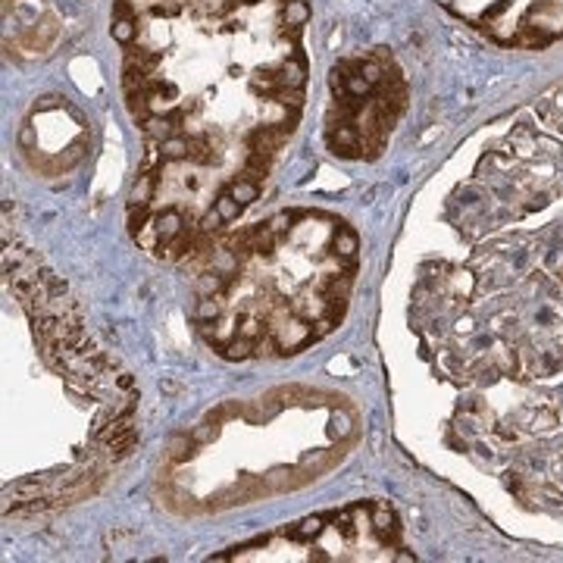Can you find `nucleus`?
<instances>
[{
  "label": "nucleus",
  "mask_w": 563,
  "mask_h": 563,
  "mask_svg": "<svg viewBox=\"0 0 563 563\" xmlns=\"http://www.w3.org/2000/svg\"><path fill=\"white\" fill-rule=\"evenodd\" d=\"M325 141L339 157H376L407 110V81L391 54L335 63Z\"/></svg>",
  "instance_id": "nucleus-3"
},
{
  "label": "nucleus",
  "mask_w": 563,
  "mask_h": 563,
  "mask_svg": "<svg viewBox=\"0 0 563 563\" xmlns=\"http://www.w3.org/2000/svg\"><path fill=\"white\" fill-rule=\"evenodd\" d=\"M307 0H113L122 95L144 139L141 251L198 254L261 198L307 101Z\"/></svg>",
  "instance_id": "nucleus-1"
},
{
  "label": "nucleus",
  "mask_w": 563,
  "mask_h": 563,
  "mask_svg": "<svg viewBox=\"0 0 563 563\" xmlns=\"http://www.w3.org/2000/svg\"><path fill=\"white\" fill-rule=\"evenodd\" d=\"M361 239L325 213H279L198 251L195 325L220 357H285L322 342L351 301Z\"/></svg>",
  "instance_id": "nucleus-2"
},
{
  "label": "nucleus",
  "mask_w": 563,
  "mask_h": 563,
  "mask_svg": "<svg viewBox=\"0 0 563 563\" xmlns=\"http://www.w3.org/2000/svg\"><path fill=\"white\" fill-rule=\"evenodd\" d=\"M504 47L544 51L563 38V0H439Z\"/></svg>",
  "instance_id": "nucleus-5"
},
{
  "label": "nucleus",
  "mask_w": 563,
  "mask_h": 563,
  "mask_svg": "<svg viewBox=\"0 0 563 563\" xmlns=\"http://www.w3.org/2000/svg\"><path fill=\"white\" fill-rule=\"evenodd\" d=\"M401 532L391 507L366 504L342 514L295 523L282 536H269L257 544H244L232 561H395Z\"/></svg>",
  "instance_id": "nucleus-4"
}]
</instances>
